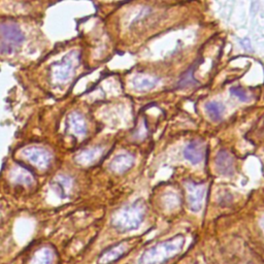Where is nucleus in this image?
<instances>
[{
	"instance_id": "nucleus-6",
	"label": "nucleus",
	"mask_w": 264,
	"mask_h": 264,
	"mask_svg": "<svg viewBox=\"0 0 264 264\" xmlns=\"http://www.w3.org/2000/svg\"><path fill=\"white\" fill-rule=\"evenodd\" d=\"M23 154L30 163L34 164V166L40 170L46 169L51 162L50 153L41 148H28L23 151Z\"/></svg>"
},
{
	"instance_id": "nucleus-12",
	"label": "nucleus",
	"mask_w": 264,
	"mask_h": 264,
	"mask_svg": "<svg viewBox=\"0 0 264 264\" xmlns=\"http://www.w3.org/2000/svg\"><path fill=\"white\" fill-rule=\"evenodd\" d=\"M159 82L158 78L150 77L146 75H136L132 79V85L133 88L139 92H145L149 91L157 86Z\"/></svg>"
},
{
	"instance_id": "nucleus-1",
	"label": "nucleus",
	"mask_w": 264,
	"mask_h": 264,
	"mask_svg": "<svg viewBox=\"0 0 264 264\" xmlns=\"http://www.w3.org/2000/svg\"><path fill=\"white\" fill-rule=\"evenodd\" d=\"M146 209V202L139 198L116 212L112 217V225L120 232L136 230L145 220Z\"/></svg>"
},
{
	"instance_id": "nucleus-7",
	"label": "nucleus",
	"mask_w": 264,
	"mask_h": 264,
	"mask_svg": "<svg viewBox=\"0 0 264 264\" xmlns=\"http://www.w3.org/2000/svg\"><path fill=\"white\" fill-rule=\"evenodd\" d=\"M215 165L217 173L224 177H231L235 172L234 159L232 155L224 150L217 154V157L215 159Z\"/></svg>"
},
{
	"instance_id": "nucleus-9",
	"label": "nucleus",
	"mask_w": 264,
	"mask_h": 264,
	"mask_svg": "<svg viewBox=\"0 0 264 264\" xmlns=\"http://www.w3.org/2000/svg\"><path fill=\"white\" fill-rule=\"evenodd\" d=\"M130 249V244L128 242L119 243L118 245L110 248L105 252L101 254L98 259L99 264H111L121 258L124 254H126Z\"/></svg>"
},
{
	"instance_id": "nucleus-18",
	"label": "nucleus",
	"mask_w": 264,
	"mask_h": 264,
	"mask_svg": "<svg viewBox=\"0 0 264 264\" xmlns=\"http://www.w3.org/2000/svg\"><path fill=\"white\" fill-rule=\"evenodd\" d=\"M230 93L234 96V97H236L241 101L248 102L250 100V96H249L248 92L242 87H232L230 89Z\"/></svg>"
},
{
	"instance_id": "nucleus-3",
	"label": "nucleus",
	"mask_w": 264,
	"mask_h": 264,
	"mask_svg": "<svg viewBox=\"0 0 264 264\" xmlns=\"http://www.w3.org/2000/svg\"><path fill=\"white\" fill-rule=\"evenodd\" d=\"M25 36L15 23H0V54L11 55L17 52L24 42Z\"/></svg>"
},
{
	"instance_id": "nucleus-10",
	"label": "nucleus",
	"mask_w": 264,
	"mask_h": 264,
	"mask_svg": "<svg viewBox=\"0 0 264 264\" xmlns=\"http://www.w3.org/2000/svg\"><path fill=\"white\" fill-rule=\"evenodd\" d=\"M67 128L78 136L85 135L87 132V124L84 117L77 112L71 113L67 118Z\"/></svg>"
},
{
	"instance_id": "nucleus-5",
	"label": "nucleus",
	"mask_w": 264,
	"mask_h": 264,
	"mask_svg": "<svg viewBox=\"0 0 264 264\" xmlns=\"http://www.w3.org/2000/svg\"><path fill=\"white\" fill-rule=\"evenodd\" d=\"M187 191V199L189 208L197 213L202 208L203 201L206 194V188L203 184H197L194 182H187L185 184Z\"/></svg>"
},
{
	"instance_id": "nucleus-15",
	"label": "nucleus",
	"mask_w": 264,
	"mask_h": 264,
	"mask_svg": "<svg viewBox=\"0 0 264 264\" xmlns=\"http://www.w3.org/2000/svg\"><path fill=\"white\" fill-rule=\"evenodd\" d=\"M52 253L50 250L43 249L38 251L35 254V257L32 261V264H51L52 262Z\"/></svg>"
},
{
	"instance_id": "nucleus-11",
	"label": "nucleus",
	"mask_w": 264,
	"mask_h": 264,
	"mask_svg": "<svg viewBox=\"0 0 264 264\" xmlns=\"http://www.w3.org/2000/svg\"><path fill=\"white\" fill-rule=\"evenodd\" d=\"M133 163H134L133 156L130 154L124 153V154H120V155L116 156L112 160L110 167H111V170L116 174H123L131 169Z\"/></svg>"
},
{
	"instance_id": "nucleus-16",
	"label": "nucleus",
	"mask_w": 264,
	"mask_h": 264,
	"mask_svg": "<svg viewBox=\"0 0 264 264\" xmlns=\"http://www.w3.org/2000/svg\"><path fill=\"white\" fill-rule=\"evenodd\" d=\"M180 197L175 194V193H167L164 197H163V203L164 206L171 210H174L176 208H178L180 206Z\"/></svg>"
},
{
	"instance_id": "nucleus-13",
	"label": "nucleus",
	"mask_w": 264,
	"mask_h": 264,
	"mask_svg": "<svg viewBox=\"0 0 264 264\" xmlns=\"http://www.w3.org/2000/svg\"><path fill=\"white\" fill-rule=\"evenodd\" d=\"M102 152H103V149L102 148H92V149H88V150H85L83 152H81L77 158H76V161L81 164V165H84V166H88L90 164H93L94 162L97 161L100 156L102 155Z\"/></svg>"
},
{
	"instance_id": "nucleus-17",
	"label": "nucleus",
	"mask_w": 264,
	"mask_h": 264,
	"mask_svg": "<svg viewBox=\"0 0 264 264\" xmlns=\"http://www.w3.org/2000/svg\"><path fill=\"white\" fill-rule=\"evenodd\" d=\"M13 176H15L14 178V181L16 183H22L24 185H30L32 183V178L31 176L29 175V173H27L26 171L24 172L23 170H17L16 173H12Z\"/></svg>"
},
{
	"instance_id": "nucleus-8",
	"label": "nucleus",
	"mask_w": 264,
	"mask_h": 264,
	"mask_svg": "<svg viewBox=\"0 0 264 264\" xmlns=\"http://www.w3.org/2000/svg\"><path fill=\"white\" fill-rule=\"evenodd\" d=\"M206 153V148L204 142L201 140H193L184 150V157L192 164H198L200 163Z\"/></svg>"
},
{
	"instance_id": "nucleus-4",
	"label": "nucleus",
	"mask_w": 264,
	"mask_h": 264,
	"mask_svg": "<svg viewBox=\"0 0 264 264\" xmlns=\"http://www.w3.org/2000/svg\"><path fill=\"white\" fill-rule=\"evenodd\" d=\"M80 58V53L75 50L65 55L60 62L53 64L51 67L53 81L57 84H63L69 81L79 67Z\"/></svg>"
},
{
	"instance_id": "nucleus-2",
	"label": "nucleus",
	"mask_w": 264,
	"mask_h": 264,
	"mask_svg": "<svg viewBox=\"0 0 264 264\" xmlns=\"http://www.w3.org/2000/svg\"><path fill=\"white\" fill-rule=\"evenodd\" d=\"M185 237L181 234L159 243L141 254L138 264H164L179 255L184 247Z\"/></svg>"
},
{
	"instance_id": "nucleus-14",
	"label": "nucleus",
	"mask_w": 264,
	"mask_h": 264,
	"mask_svg": "<svg viewBox=\"0 0 264 264\" xmlns=\"http://www.w3.org/2000/svg\"><path fill=\"white\" fill-rule=\"evenodd\" d=\"M204 110L208 118L214 122H218L222 119L225 107L219 101H208L204 105Z\"/></svg>"
},
{
	"instance_id": "nucleus-20",
	"label": "nucleus",
	"mask_w": 264,
	"mask_h": 264,
	"mask_svg": "<svg viewBox=\"0 0 264 264\" xmlns=\"http://www.w3.org/2000/svg\"><path fill=\"white\" fill-rule=\"evenodd\" d=\"M260 225H261L262 229L264 230V216H263V217H262V218H261V220H260Z\"/></svg>"
},
{
	"instance_id": "nucleus-19",
	"label": "nucleus",
	"mask_w": 264,
	"mask_h": 264,
	"mask_svg": "<svg viewBox=\"0 0 264 264\" xmlns=\"http://www.w3.org/2000/svg\"><path fill=\"white\" fill-rule=\"evenodd\" d=\"M241 44L244 46V49L248 52H251L252 51V46H251V41L249 38H245L241 41Z\"/></svg>"
}]
</instances>
